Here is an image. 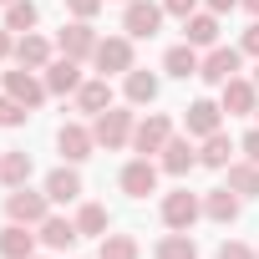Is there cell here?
Wrapping results in <instances>:
<instances>
[{"instance_id":"cell-1","label":"cell","mask_w":259,"mask_h":259,"mask_svg":"<svg viewBox=\"0 0 259 259\" xmlns=\"http://www.w3.org/2000/svg\"><path fill=\"white\" fill-rule=\"evenodd\" d=\"M133 112L127 107H107V112H97V122H92V138H97V148H107V153H117L122 143H133Z\"/></svg>"},{"instance_id":"cell-2","label":"cell","mask_w":259,"mask_h":259,"mask_svg":"<svg viewBox=\"0 0 259 259\" xmlns=\"http://www.w3.org/2000/svg\"><path fill=\"white\" fill-rule=\"evenodd\" d=\"M92 61H97L102 76H117V71L127 76V71H133V36H107V41H97Z\"/></svg>"},{"instance_id":"cell-3","label":"cell","mask_w":259,"mask_h":259,"mask_svg":"<svg viewBox=\"0 0 259 259\" xmlns=\"http://www.w3.org/2000/svg\"><path fill=\"white\" fill-rule=\"evenodd\" d=\"M163 6H153V0H127V11H122V31L127 36H138V41H148V36H158V26H163Z\"/></svg>"},{"instance_id":"cell-4","label":"cell","mask_w":259,"mask_h":259,"mask_svg":"<svg viewBox=\"0 0 259 259\" xmlns=\"http://www.w3.org/2000/svg\"><path fill=\"white\" fill-rule=\"evenodd\" d=\"M234 76H239V51H234V46H208V56H203V66H198V81L224 87V81H234Z\"/></svg>"},{"instance_id":"cell-5","label":"cell","mask_w":259,"mask_h":259,"mask_svg":"<svg viewBox=\"0 0 259 259\" xmlns=\"http://www.w3.org/2000/svg\"><path fill=\"white\" fill-rule=\"evenodd\" d=\"M6 213H11V224H41V219L51 213V198H46V193H31V188H11Z\"/></svg>"},{"instance_id":"cell-6","label":"cell","mask_w":259,"mask_h":259,"mask_svg":"<svg viewBox=\"0 0 259 259\" xmlns=\"http://www.w3.org/2000/svg\"><path fill=\"white\" fill-rule=\"evenodd\" d=\"M173 138V122L163 117V112H153V117H143L138 127H133V148L148 158V153H163V143Z\"/></svg>"},{"instance_id":"cell-7","label":"cell","mask_w":259,"mask_h":259,"mask_svg":"<svg viewBox=\"0 0 259 259\" xmlns=\"http://www.w3.org/2000/svg\"><path fill=\"white\" fill-rule=\"evenodd\" d=\"M198 213H203V203H198L188 188H173V193L163 198V224H168V229H193Z\"/></svg>"},{"instance_id":"cell-8","label":"cell","mask_w":259,"mask_h":259,"mask_svg":"<svg viewBox=\"0 0 259 259\" xmlns=\"http://www.w3.org/2000/svg\"><path fill=\"white\" fill-rule=\"evenodd\" d=\"M117 183H122V193H127V198H148V193L158 188V163L133 158V163L122 168V178H117Z\"/></svg>"},{"instance_id":"cell-9","label":"cell","mask_w":259,"mask_h":259,"mask_svg":"<svg viewBox=\"0 0 259 259\" xmlns=\"http://www.w3.org/2000/svg\"><path fill=\"white\" fill-rule=\"evenodd\" d=\"M219 122H224V107L208 102V97H198V102L183 112V127H188L193 138H213V133H219Z\"/></svg>"},{"instance_id":"cell-10","label":"cell","mask_w":259,"mask_h":259,"mask_svg":"<svg viewBox=\"0 0 259 259\" xmlns=\"http://www.w3.org/2000/svg\"><path fill=\"white\" fill-rule=\"evenodd\" d=\"M56 148H61V158H66V163H87V158H92V148H97V138H92V127L66 122L61 133H56Z\"/></svg>"},{"instance_id":"cell-11","label":"cell","mask_w":259,"mask_h":259,"mask_svg":"<svg viewBox=\"0 0 259 259\" xmlns=\"http://www.w3.org/2000/svg\"><path fill=\"white\" fill-rule=\"evenodd\" d=\"M56 46H61V56H71V61H81V56H92V51H97V31H92L87 21H71V26H61V36H56Z\"/></svg>"},{"instance_id":"cell-12","label":"cell","mask_w":259,"mask_h":259,"mask_svg":"<svg viewBox=\"0 0 259 259\" xmlns=\"http://www.w3.org/2000/svg\"><path fill=\"white\" fill-rule=\"evenodd\" d=\"M6 97H16L21 107H41V102H46V81H36V76H31V66L6 71Z\"/></svg>"},{"instance_id":"cell-13","label":"cell","mask_w":259,"mask_h":259,"mask_svg":"<svg viewBox=\"0 0 259 259\" xmlns=\"http://www.w3.org/2000/svg\"><path fill=\"white\" fill-rule=\"evenodd\" d=\"M31 254H36L31 224H6L0 229V259H31Z\"/></svg>"},{"instance_id":"cell-14","label":"cell","mask_w":259,"mask_h":259,"mask_svg":"<svg viewBox=\"0 0 259 259\" xmlns=\"http://www.w3.org/2000/svg\"><path fill=\"white\" fill-rule=\"evenodd\" d=\"M16 61L31 66V71H46V66H51V41L36 36V31H21V41H16Z\"/></svg>"},{"instance_id":"cell-15","label":"cell","mask_w":259,"mask_h":259,"mask_svg":"<svg viewBox=\"0 0 259 259\" xmlns=\"http://www.w3.org/2000/svg\"><path fill=\"white\" fill-rule=\"evenodd\" d=\"M76 239H81L76 219H61V213H46V219H41V244H46V249H71Z\"/></svg>"},{"instance_id":"cell-16","label":"cell","mask_w":259,"mask_h":259,"mask_svg":"<svg viewBox=\"0 0 259 259\" xmlns=\"http://www.w3.org/2000/svg\"><path fill=\"white\" fill-rule=\"evenodd\" d=\"M254 97H259V87H254V81H244V76L224 81V112H229V117H244V112H254V107H259Z\"/></svg>"},{"instance_id":"cell-17","label":"cell","mask_w":259,"mask_h":259,"mask_svg":"<svg viewBox=\"0 0 259 259\" xmlns=\"http://www.w3.org/2000/svg\"><path fill=\"white\" fill-rule=\"evenodd\" d=\"M76 87H81V66H76L71 56H61V61H51V66H46V92L66 97V92H76Z\"/></svg>"},{"instance_id":"cell-18","label":"cell","mask_w":259,"mask_h":259,"mask_svg":"<svg viewBox=\"0 0 259 259\" xmlns=\"http://www.w3.org/2000/svg\"><path fill=\"white\" fill-rule=\"evenodd\" d=\"M193 163H198V153H193V143H188V138H168V143H163V173L183 178Z\"/></svg>"},{"instance_id":"cell-19","label":"cell","mask_w":259,"mask_h":259,"mask_svg":"<svg viewBox=\"0 0 259 259\" xmlns=\"http://www.w3.org/2000/svg\"><path fill=\"white\" fill-rule=\"evenodd\" d=\"M46 198H51V203H76V198H81V178H76L71 163L56 168V173L46 178Z\"/></svg>"},{"instance_id":"cell-20","label":"cell","mask_w":259,"mask_h":259,"mask_svg":"<svg viewBox=\"0 0 259 259\" xmlns=\"http://www.w3.org/2000/svg\"><path fill=\"white\" fill-rule=\"evenodd\" d=\"M183 36H188V46H219V16H213V11L188 16V21H183Z\"/></svg>"},{"instance_id":"cell-21","label":"cell","mask_w":259,"mask_h":259,"mask_svg":"<svg viewBox=\"0 0 259 259\" xmlns=\"http://www.w3.org/2000/svg\"><path fill=\"white\" fill-rule=\"evenodd\" d=\"M163 66H168V76L188 81V76H198V66H203V61H198V46H188V41H183V46H173V51L163 56Z\"/></svg>"},{"instance_id":"cell-22","label":"cell","mask_w":259,"mask_h":259,"mask_svg":"<svg viewBox=\"0 0 259 259\" xmlns=\"http://www.w3.org/2000/svg\"><path fill=\"white\" fill-rule=\"evenodd\" d=\"M76 107H81V112H92V117H97V112H107V107H112V87H107V76L81 81V87H76Z\"/></svg>"},{"instance_id":"cell-23","label":"cell","mask_w":259,"mask_h":259,"mask_svg":"<svg viewBox=\"0 0 259 259\" xmlns=\"http://www.w3.org/2000/svg\"><path fill=\"white\" fill-rule=\"evenodd\" d=\"M203 213H208L213 224H234V219H239V193H234V188H213V193L203 198Z\"/></svg>"},{"instance_id":"cell-24","label":"cell","mask_w":259,"mask_h":259,"mask_svg":"<svg viewBox=\"0 0 259 259\" xmlns=\"http://www.w3.org/2000/svg\"><path fill=\"white\" fill-rule=\"evenodd\" d=\"M153 259H198V244H193V234H188V229H173L168 239H158Z\"/></svg>"},{"instance_id":"cell-25","label":"cell","mask_w":259,"mask_h":259,"mask_svg":"<svg viewBox=\"0 0 259 259\" xmlns=\"http://www.w3.org/2000/svg\"><path fill=\"white\" fill-rule=\"evenodd\" d=\"M0 183L6 188H26L31 183V153H6L0 158Z\"/></svg>"},{"instance_id":"cell-26","label":"cell","mask_w":259,"mask_h":259,"mask_svg":"<svg viewBox=\"0 0 259 259\" xmlns=\"http://www.w3.org/2000/svg\"><path fill=\"white\" fill-rule=\"evenodd\" d=\"M229 188L239 193V198H254L259 193V163H229Z\"/></svg>"},{"instance_id":"cell-27","label":"cell","mask_w":259,"mask_h":259,"mask_svg":"<svg viewBox=\"0 0 259 259\" xmlns=\"http://www.w3.org/2000/svg\"><path fill=\"white\" fill-rule=\"evenodd\" d=\"M153 97H158V76L133 66V71H127V102H133V107H148Z\"/></svg>"},{"instance_id":"cell-28","label":"cell","mask_w":259,"mask_h":259,"mask_svg":"<svg viewBox=\"0 0 259 259\" xmlns=\"http://www.w3.org/2000/svg\"><path fill=\"white\" fill-rule=\"evenodd\" d=\"M229 158H234V143H229L224 133L203 138V153H198V163H203V168H229Z\"/></svg>"},{"instance_id":"cell-29","label":"cell","mask_w":259,"mask_h":259,"mask_svg":"<svg viewBox=\"0 0 259 259\" xmlns=\"http://www.w3.org/2000/svg\"><path fill=\"white\" fill-rule=\"evenodd\" d=\"M97 259H138V239L133 234H102V254Z\"/></svg>"},{"instance_id":"cell-30","label":"cell","mask_w":259,"mask_h":259,"mask_svg":"<svg viewBox=\"0 0 259 259\" xmlns=\"http://www.w3.org/2000/svg\"><path fill=\"white\" fill-rule=\"evenodd\" d=\"M36 26V0H11L6 6V31H31Z\"/></svg>"},{"instance_id":"cell-31","label":"cell","mask_w":259,"mask_h":259,"mask_svg":"<svg viewBox=\"0 0 259 259\" xmlns=\"http://www.w3.org/2000/svg\"><path fill=\"white\" fill-rule=\"evenodd\" d=\"M76 229L81 234H107V208L102 203H81L76 208Z\"/></svg>"},{"instance_id":"cell-32","label":"cell","mask_w":259,"mask_h":259,"mask_svg":"<svg viewBox=\"0 0 259 259\" xmlns=\"http://www.w3.org/2000/svg\"><path fill=\"white\" fill-rule=\"evenodd\" d=\"M26 112H31V107H21L16 97H0V127H21Z\"/></svg>"},{"instance_id":"cell-33","label":"cell","mask_w":259,"mask_h":259,"mask_svg":"<svg viewBox=\"0 0 259 259\" xmlns=\"http://www.w3.org/2000/svg\"><path fill=\"white\" fill-rule=\"evenodd\" d=\"M219 259H259V254H254L249 244H239V239H224V244H219Z\"/></svg>"},{"instance_id":"cell-34","label":"cell","mask_w":259,"mask_h":259,"mask_svg":"<svg viewBox=\"0 0 259 259\" xmlns=\"http://www.w3.org/2000/svg\"><path fill=\"white\" fill-rule=\"evenodd\" d=\"M102 6H107V0H66V11H71L76 21H92V16H97Z\"/></svg>"},{"instance_id":"cell-35","label":"cell","mask_w":259,"mask_h":259,"mask_svg":"<svg viewBox=\"0 0 259 259\" xmlns=\"http://www.w3.org/2000/svg\"><path fill=\"white\" fill-rule=\"evenodd\" d=\"M163 11H168V16H178V21H188V16L198 11V0H163Z\"/></svg>"},{"instance_id":"cell-36","label":"cell","mask_w":259,"mask_h":259,"mask_svg":"<svg viewBox=\"0 0 259 259\" xmlns=\"http://www.w3.org/2000/svg\"><path fill=\"white\" fill-rule=\"evenodd\" d=\"M239 148H244V158H249V163H259V127H254V133H249Z\"/></svg>"},{"instance_id":"cell-37","label":"cell","mask_w":259,"mask_h":259,"mask_svg":"<svg viewBox=\"0 0 259 259\" xmlns=\"http://www.w3.org/2000/svg\"><path fill=\"white\" fill-rule=\"evenodd\" d=\"M239 51H249V56H259V21H254V26L244 31V46H239Z\"/></svg>"},{"instance_id":"cell-38","label":"cell","mask_w":259,"mask_h":259,"mask_svg":"<svg viewBox=\"0 0 259 259\" xmlns=\"http://www.w3.org/2000/svg\"><path fill=\"white\" fill-rule=\"evenodd\" d=\"M203 6H208L213 16H224V11H234V6H239V0H203Z\"/></svg>"},{"instance_id":"cell-39","label":"cell","mask_w":259,"mask_h":259,"mask_svg":"<svg viewBox=\"0 0 259 259\" xmlns=\"http://www.w3.org/2000/svg\"><path fill=\"white\" fill-rule=\"evenodd\" d=\"M11 51H16V41H11V31H6V26H0V61H6Z\"/></svg>"},{"instance_id":"cell-40","label":"cell","mask_w":259,"mask_h":259,"mask_svg":"<svg viewBox=\"0 0 259 259\" xmlns=\"http://www.w3.org/2000/svg\"><path fill=\"white\" fill-rule=\"evenodd\" d=\"M244 11H249V16H259V0H244Z\"/></svg>"},{"instance_id":"cell-41","label":"cell","mask_w":259,"mask_h":259,"mask_svg":"<svg viewBox=\"0 0 259 259\" xmlns=\"http://www.w3.org/2000/svg\"><path fill=\"white\" fill-rule=\"evenodd\" d=\"M254 87H259V66H254Z\"/></svg>"},{"instance_id":"cell-42","label":"cell","mask_w":259,"mask_h":259,"mask_svg":"<svg viewBox=\"0 0 259 259\" xmlns=\"http://www.w3.org/2000/svg\"><path fill=\"white\" fill-rule=\"evenodd\" d=\"M0 6H11V0H0Z\"/></svg>"},{"instance_id":"cell-43","label":"cell","mask_w":259,"mask_h":259,"mask_svg":"<svg viewBox=\"0 0 259 259\" xmlns=\"http://www.w3.org/2000/svg\"><path fill=\"white\" fill-rule=\"evenodd\" d=\"M122 6H127V0H122Z\"/></svg>"},{"instance_id":"cell-44","label":"cell","mask_w":259,"mask_h":259,"mask_svg":"<svg viewBox=\"0 0 259 259\" xmlns=\"http://www.w3.org/2000/svg\"><path fill=\"white\" fill-rule=\"evenodd\" d=\"M254 112H259V107H254Z\"/></svg>"},{"instance_id":"cell-45","label":"cell","mask_w":259,"mask_h":259,"mask_svg":"<svg viewBox=\"0 0 259 259\" xmlns=\"http://www.w3.org/2000/svg\"><path fill=\"white\" fill-rule=\"evenodd\" d=\"M31 259H36V254H31Z\"/></svg>"},{"instance_id":"cell-46","label":"cell","mask_w":259,"mask_h":259,"mask_svg":"<svg viewBox=\"0 0 259 259\" xmlns=\"http://www.w3.org/2000/svg\"><path fill=\"white\" fill-rule=\"evenodd\" d=\"M254 254H259V249H254Z\"/></svg>"}]
</instances>
